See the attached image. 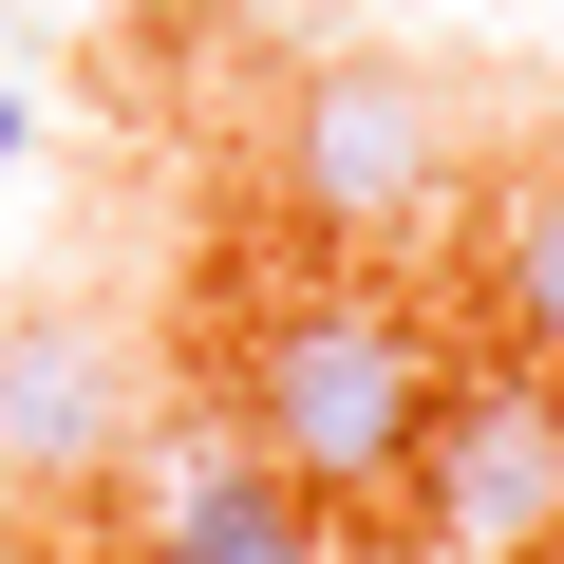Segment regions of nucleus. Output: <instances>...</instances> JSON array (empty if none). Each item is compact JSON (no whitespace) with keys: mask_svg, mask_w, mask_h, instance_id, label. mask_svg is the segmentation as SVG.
Segmentation results:
<instances>
[{"mask_svg":"<svg viewBox=\"0 0 564 564\" xmlns=\"http://www.w3.org/2000/svg\"><path fill=\"white\" fill-rule=\"evenodd\" d=\"M113 433H132L113 321H20L0 339V470L20 489H113Z\"/></svg>","mask_w":564,"mask_h":564,"instance_id":"4","label":"nucleus"},{"mask_svg":"<svg viewBox=\"0 0 564 564\" xmlns=\"http://www.w3.org/2000/svg\"><path fill=\"white\" fill-rule=\"evenodd\" d=\"M263 188L302 226H339V245H377V226H414L452 188V95L414 57H321L302 95H282V170Z\"/></svg>","mask_w":564,"mask_h":564,"instance_id":"2","label":"nucleus"},{"mask_svg":"<svg viewBox=\"0 0 564 564\" xmlns=\"http://www.w3.org/2000/svg\"><path fill=\"white\" fill-rule=\"evenodd\" d=\"M433 321L395 302V282H302V302H263L245 358H226V414L245 452L302 489V508H377L414 470V414H433Z\"/></svg>","mask_w":564,"mask_h":564,"instance_id":"1","label":"nucleus"},{"mask_svg":"<svg viewBox=\"0 0 564 564\" xmlns=\"http://www.w3.org/2000/svg\"><path fill=\"white\" fill-rule=\"evenodd\" d=\"M470 321L564 377V170H508V188H489V226H470Z\"/></svg>","mask_w":564,"mask_h":564,"instance_id":"6","label":"nucleus"},{"mask_svg":"<svg viewBox=\"0 0 564 564\" xmlns=\"http://www.w3.org/2000/svg\"><path fill=\"white\" fill-rule=\"evenodd\" d=\"M414 527L433 545H527L545 508H564V377L545 358H470V377H433V414H414Z\"/></svg>","mask_w":564,"mask_h":564,"instance_id":"3","label":"nucleus"},{"mask_svg":"<svg viewBox=\"0 0 564 564\" xmlns=\"http://www.w3.org/2000/svg\"><path fill=\"white\" fill-rule=\"evenodd\" d=\"M151 564H321V508L245 452V414H188L151 452Z\"/></svg>","mask_w":564,"mask_h":564,"instance_id":"5","label":"nucleus"}]
</instances>
